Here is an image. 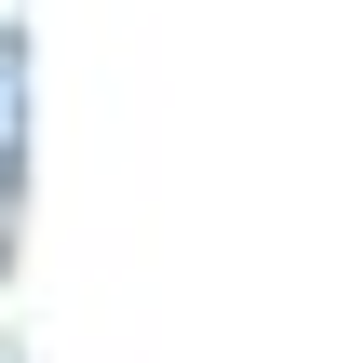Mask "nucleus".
I'll return each mask as SVG.
<instances>
[]
</instances>
